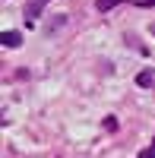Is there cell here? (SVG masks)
<instances>
[{
    "mask_svg": "<svg viewBox=\"0 0 155 158\" xmlns=\"http://www.w3.org/2000/svg\"><path fill=\"white\" fill-rule=\"evenodd\" d=\"M44 3H48V0H32V3H29V10H25V19H29V22H32V19L38 16V10H41Z\"/></svg>",
    "mask_w": 155,
    "mask_h": 158,
    "instance_id": "cell-2",
    "label": "cell"
},
{
    "mask_svg": "<svg viewBox=\"0 0 155 158\" xmlns=\"http://www.w3.org/2000/svg\"><path fill=\"white\" fill-rule=\"evenodd\" d=\"M117 3H120V0H95V6H98L101 13H105V10H114Z\"/></svg>",
    "mask_w": 155,
    "mask_h": 158,
    "instance_id": "cell-3",
    "label": "cell"
},
{
    "mask_svg": "<svg viewBox=\"0 0 155 158\" xmlns=\"http://www.w3.org/2000/svg\"><path fill=\"white\" fill-rule=\"evenodd\" d=\"M19 41H22L19 32H3L0 35V44H6V48H19Z\"/></svg>",
    "mask_w": 155,
    "mask_h": 158,
    "instance_id": "cell-1",
    "label": "cell"
},
{
    "mask_svg": "<svg viewBox=\"0 0 155 158\" xmlns=\"http://www.w3.org/2000/svg\"><path fill=\"white\" fill-rule=\"evenodd\" d=\"M136 82H139V85H152V82H155V76H152V73H139Z\"/></svg>",
    "mask_w": 155,
    "mask_h": 158,
    "instance_id": "cell-4",
    "label": "cell"
},
{
    "mask_svg": "<svg viewBox=\"0 0 155 158\" xmlns=\"http://www.w3.org/2000/svg\"><path fill=\"white\" fill-rule=\"evenodd\" d=\"M139 158H155V149H143V152H139Z\"/></svg>",
    "mask_w": 155,
    "mask_h": 158,
    "instance_id": "cell-5",
    "label": "cell"
},
{
    "mask_svg": "<svg viewBox=\"0 0 155 158\" xmlns=\"http://www.w3.org/2000/svg\"><path fill=\"white\" fill-rule=\"evenodd\" d=\"M146 3H155V0H146Z\"/></svg>",
    "mask_w": 155,
    "mask_h": 158,
    "instance_id": "cell-6",
    "label": "cell"
},
{
    "mask_svg": "<svg viewBox=\"0 0 155 158\" xmlns=\"http://www.w3.org/2000/svg\"><path fill=\"white\" fill-rule=\"evenodd\" d=\"M152 35H155V25H152Z\"/></svg>",
    "mask_w": 155,
    "mask_h": 158,
    "instance_id": "cell-7",
    "label": "cell"
}]
</instances>
